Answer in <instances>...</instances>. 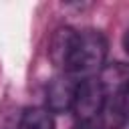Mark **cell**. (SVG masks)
<instances>
[{"label":"cell","mask_w":129,"mask_h":129,"mask_svg":"<svg viewBox=\"0 0 129 129\" xmlns=\"http://www.w3.org/2000/svg\"><path fill=\"white\" fill-rule=\"evenodd\" d=\"M20 129H54V123H52V117L46 109L32 107L22 113Z\"/></svg>","instance_id":"cell-6"},{"label":"cell","mask_w":129,"mask_h":129,"mask_svg":"<svg viewBox=\"0 0 129 129\" xmlns=\"http://www.w3.org/2000/svg\"><path fill=\"white\" fill-rule=\"evenodd\" d=\"M77 85L79 83L69 73L52 79L46 87V111L48 113H64V111L73 109Z\"/></svg>","instance_id":"cell-3"},{"label":"cell","mask_w":129,"mask_h":129,"mask_svg":"<svg viewBox=\"0 0 129 129\" xmlns=\"http://www.w3.org/2000/svg\"><path fill=\"white\" fill-rule=\"evenodd\" d=\"M107 101V95L103 91V85L97 77H87L77 85L73 111L81 123H91L99 117Z\"/></svg>","instance_id":"cell-2"},{"label":"cell","mask_w":129,"mask_h":129,"mask_svg":"<svg viewBox=\"0 0 129 129\" xmlns=\"http://www.w3.org/2000/svg\"><path fill=\"white\" fill-rule=\"evenodd\" d=\"M123 48H125V52L129 54V28H127V32H125V36H123Z\"/></svg>","instance_id":"cell-8"},{"label":"cell","mask_w":129,"mask_h":129,"mask_svg":"<svg viewBox=\"0 0 129 129\" xmlns=\"http://www.w3.org/2000/svg\"><path fill=\"white\" fill-rule=\"evenodd\" d=\"M105 56H107V40L101 32L97 30L79 32L71 62L64 73L73 77H83V79L93 77L97 71L103 69Z\"/></svg>","instance_id":"cell-1"},{"label":"cell","mask_w":129,"mask_h":129,"mask_svg":"<svg viewBox=\"0 0 129 129\" xmlns=\"http://www.w3.org/2000/svg\"><path fill=\"white\" fill-rule=\"evenodd\" d=\"M77 38H79V32L71 26H60L54 30V34L50 36V44H48V56L54 67L67 71L75 44H77Z\"/></svg>","instance_id":"cell-4"},{"label":"cell","mask_w":129,"mask_h":129,"mask_svg":"<svg viewBox=\"0 0 129 129\" xmlns=\"http://www.w3.org/2000/svg\"><path fill=\"white\" fill-rule=\"evenodd\" d=\"M75 129H99V127L95 125V121H91V123H79Z\"/></svg>","instance_id":"cell-7"},{"label":"cell","mask_w":129,"mask_h":129,"mask_svg":"<svg viewBox=\"0 0 129 129\" xmlns=\"http://www.w3.org/2000/svg\"><path fill=\"white\" fill-rule=\"evenodd\" d=\"M125 97H127V103H129V89H127V93H125Z\"/></svg>","instance_id":"cell-9"},{"label":"cell","mask_w":129,"mask_h":129,"mask_svg":"<svg viewBox=\"0 0 129 129\" xmlns=\"http://www.w3.org/2000/svg\"><path fill=\"white\" fill-rule=\"evenodd\" d=\"M103 85L105 95H115V97H125L127 89H129V69L123 67L121 62L109 64L101 69V75L97 77Z\"/></svg>","instance_id":"cell-5"}]
</instances>
